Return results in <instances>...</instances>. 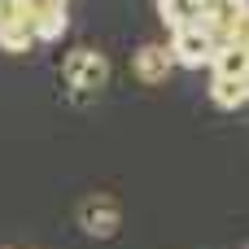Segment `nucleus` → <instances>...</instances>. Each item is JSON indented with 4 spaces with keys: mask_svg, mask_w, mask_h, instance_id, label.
Returning <instances> with one entry per match:
<instances>
[{
    "mask_svg": "<svg viewBox=\"0 0 249 249\" xmlns=\"http://www.w3.org/2000/svg\"><path fill=\"white\" fill-rule=\"evenodd\" d=\"M249 18V0H201L197 9V26L214 39V44H228L232 31Z\"/></svg>",
    "mask_w": 249,
    "mask_h": 249,
    "instance_id": "nucleus-1",
    "label": "nucleus"
},
{
    "mask_svg": "<svg viewBox=\"0 0 249 249\" xmlns=\"http://www.w3.org/2000/svg\"><path fill=\"white\" fill-rule=\"evenodd\" d=\"M105 79H109V61H105V53H96V48H74V53L66 57V83H70L79 96L101 92Z\"/></svg>",
    "mask_w": 249,
    "mask_h": 249,
    "instance_id": "nucleus-2",
    "label": "nucleus"
},
{
    "mask_svg": "<svg viewBox=\"0 0 249 249\" xmlns=\"http://www.w3.org/2000/svg\"><path fill=\"white\" fill-rule=\"evenodd\" d=\"M166 48H171V61L175 66H188L193 70V66H210V57H214L219 44L201 26H184V31H171V44Z\"/></svg>",
    "mask_w": 249,
    "mask_h": 249,
    "instance_id": "nucleus-3",
    "label": "nucleus"
},
{
    "mask_svg": "<svg viewBox=\"0 0 249 249\" xmlns=\"http://www.w3.org/2000/svg\"><path fill=\"white\" fill-rule=\"evenodd\" d=\"M118 219H123V210H118V201H109V197H92V201H83V210H79L83 232L96 236V241L114 236V232H118Z\"/></svg>",
    "mask_w": 249,
    "mask_h": 249,
    "instance_id": "nucleus-4",
    "label": "nucleus"
},
{
    "mask_svg": "<svg viewBox=\"0 0 249 249\" xmlns=\"http://www.w3.org/2000/svg\"><path fill=\"white\" fill-rule=\"evenodd\" d=\"M171 70H175L171 48H162V44H144V48L136 53V74H140L144 83H162Z\"/></svg>",
    "mask_w": 249,
    "mask_h": 249,
    "instance_id": "nucleus-5",
    "label": "nucleus"
},
{
    "mask_svg": "<svg viewBox=\"0 0 249 249\" xmlns=\"http://www.w3.org/2000/svg\"><path fill=\"white\" fill-rule=\"evenodd\" d=\"M210 70L214 79H249V53L241 44H219L210 57Z\"/></svg>",
    "mask_w": 249,
    "mask_h": 249,
    "instance_id": "nucleus-6",
    "label": "nucleus"
},
{
    "mask_svg": "<svg viewBox=\"0 0 249 249\" xmlns=\"http://www.w3.org/2000/svg\"><path fill=\"white\" fill-rule=\"evenodd\" d=\"M31 44H35V26H31V9H22L13 22L0 26V48H9V53H26Z\"/></svg>",
    "mask_w": 249,
    "mask_h": 249,
    "instance_id": "nucleus-7",
    "label": "nucleus"
},
{
    "mask_svg": "<svg viewBox=\"0 0 249 249\" xmlns=\"http://www.w3.org/2000/svg\"><path fill=\"white\" fill-rule=\"evenodd\" d=\"M210 101L219 109H241L249 101V79H210Z\"/></svg>",
    "mask_w": 249,
    "mask_h": 249,
    "instance_id": "nucleus-8",
    "label": "nucleus"
},
{
    "mask_svg": "<svg viewBox=\"0 0 249 249\" xmlns=\"http://www.w3.org/2000/svg\"><path fill=\"white\" fill-rule=\"evenodd\" d=\"M197 9H201V0H158V18H162L171 31L197 26Z\"/></svg>",
    "mask_w": 249,
    "mask_h": 249,
    "instance_id": "nucleus-9",
    "label": "nucleus"
},
{
    "mask_svg": "<svg viewBox=\"0 0 249 249\" xmlns=\"http://www.w3.org/2000/svg\"><path fill=\"white\" fill-rule=\"evenodd\" d=\"M245 53H249V48H245Z\"/></svg>",
    "mask_w": 249,
    "mask_h": 249,
    "instance_id": "nucleus-10",
    "label": "nucleus"
}]
</instances>
